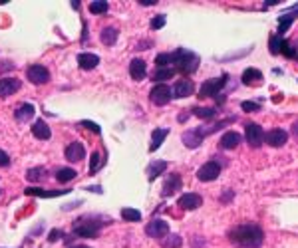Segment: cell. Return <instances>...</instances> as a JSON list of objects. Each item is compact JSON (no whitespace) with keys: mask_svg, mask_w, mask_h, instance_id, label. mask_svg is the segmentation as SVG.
<instances>
[{"mask_svg":"<svg viewBox=\"0 0 298 248\" xmlns=\"http://www.w3.org/2000/svg\"><path fill=\"white\" fill-rule=\"evenodd\" d=\"M201 141H203V133H201V129H191V131L183 133V143L189 147V149L199 147L201 145Z\"/></svg>","mask_w":298,"mask_h":248,"instance_id":"ac0fdd59","label":"cell"},{"mask_svg":"<svg viewBox=\"0 0 298 248\" xmlns=\"http://www.w3.org/2000/svg\"><path fill=\"white\" fill-rule=\"evenodd\" d=\"M100 40H102L105 46H114L116 42H118V30L111 28V26H107V28L102 30V34H100Z\"/></svg>","mask_w":298,"mask_h":248,"instance_id":"cb8c5ba5","label":"cell"},{"mask_svg":"<svg viewBox=\"0 0 298 248\" xmlns=\"http://www.w3.org/2000/svg\"><path fill=\"white\" fill-rule=\"evenodd\" d=\"M72 8H76V10L80 8V2H78V0H74V2H72Z\"/></svg>","mask_w":298,"mask_h":248,"instance_id":"f6af8a7d","label":"cell"},{"mask_svg":"<svg viewBox=\"0 0 298 248\" xmlns=\"http://www.w3.org/2000/svg\"><path fill=\"white\" fill-rule=\"evenodd\" d=\"M165 169H167V163H165V161H153V163L149 165V169H147L149 181L157 179V175H161V173H163Z\"/></svg>","mask_w":298,"mask_h":248,"instance_id":"484cf974","label":"cell"},{"mask_svg":"<svg viewBox=\"0 0 298 248\" xmlns=\"http://www.w3.org/2000/svg\"><path fill=\"white\" fill-rule=\"evenodd\" d=\"M145 233H147V236H151V238H163V236H167V233H169V224L161 219H155L145 226Z\"/></svg>","mask_w":298,"mask_h":248,"instance_id":"9c48e42d","label":"cell"},{"mask_svg":"<svg viewBox=\"0 0 298 248\" xmlns=\"http://www.w3.org/2000/svg\"><path fill=\"white\" fill-rule=\"evenodd\" d=\"M173 96L175 98H187V96H191L195 91V86L193 82H189V80H181V82H177L175 86H173Z\"/></svg>","mask_w":298,"mask_h":248,"instance_id":"2e32d148","label":"cell"},{"mask_svg":"<svg viewBox=\"0 0 298 248\" xmlns=\"http://www.w3.org/2000/svg\"><path fill=\"white\" fill-rule=\"evenodd\" d=\"M70 248H89V246H70Z\"/></svg>","mask_w":298,"mask_h":248,"instance_id":"bcb514c9","label":"cell"},{"mask_svg":"<svg viewBox=\"0 0 298 248\" xmlns=\"http://www.w3.org/2000/svg\"><path fill=\"white\" fill-rule=\"evenodd\" d=\"M219 173H221V165L217 163V161H209V163H205L199 171H197V179L199 181H215L217 177H219Z\"/></svg>","mask_w":298,"mask_h":248,"instance_id":"52a82bcc","label":"cell"},{"mask_svg":"<svg viewBox=\"0 0 298 248\" xmlns=\"http://www.w3.org/2000/svg\"><path fill=\"white\" fill-rule=\"evenodd\" d=\"M14 116L18 121H30L34 117V105L32 103H22L14 111Z\"/></svg>","mask_w":298,"mask_h":248,"instance_id":"44dd1931","label":"cell"},{"mask_svg":"<svg viewBox=\"0 0 298 248\" xmlns=\"http://www.w3.org/2000/svg\"><path fill=\"white\" fill-rule=\"evenodd\" d=\"M290 46H292V58L298 60V42L296 44H290Z\"/></svg>","mask_w":298,"mask_h":248,"instance_id":"7bdbcfd3","label":"cell"},{"mask_svg":"<svg viewBox=\"0 0 298 248\" xmlns=\"http://www.w3.org/2000/svg\"><path fill=\"white\" fill-rule=\"evenodd\" d=\"M155 64H157V68H169L173 64V54H159L155 58Z\"/></svg>","mask_w":298,"mask_h":248,"instance_id":"d6a6232c","label":"cell"},{"mask_svg":"<svg viewBox=\"0 0 298 248\" xmlns=\"http://www.w3.org/2000/svg\"><path fill=\"white\" fill-rule=\"evenodd\" d=\"M20 80L18 78H2L0 80V98H10L20 89Z\"/></svg>","mask_w":298,"mask_h":248,"instance_id":"8fae6325","label":"cell"},{"mask_svg":"<svg viewBox=\"0 0 298 248\" xmlns=\"http://www.w3.org/2000/svg\"><path fill=\"white\" fill-rule=\"evenodd\" d=\"M294 16H298V12H296V14H288V16H283V18H281V28H278V32H281V34H283L284 30H286L288 26H290V24H292Z\"/></svg>","mask_w":298,"mask_h":248,"instance_id":"d590c367","label":"cell"},{"mask_svg":"<svg viewBox=\"0 0 298 248\" xmlns=\"http://www.w3.org/2000/svg\"><path fill=\"white\" fill-rule=\"evenodd\" d=\"M179 189H181V177L171 175L163 185V197H169V195H173V193Z\"/></svg>","mask_w":298,"mask_h":248,"instance_id":"603a6c76","label":"cell"},{"mask_svg":"<svg viewBox=\"0 0 298 248\" xmlns=\"http://www.w3.org/2000/svg\"><path fill=\"white\" fill-rule=\"evenodd\" d=\"M26 78L30 80V84H34V86H42V84H46V82L50 80V72H48V68L42 66V64H34V66H30L28 68Z\"/></svg>","mask_w":298,"mask_h":248,"instance_id":"3957f363","label":"cell"},{"mask_svg":"<svg viewBox=\"0 0 298 248\" xmlns=\"http://www.w3.org/2000/svg\"><path fill=\"white\" fill-rule=\"evenodd\" d=\"M70 190H44V189H26L24 195H32V197H42V199H54V197H60V195H68Z\"/></svg>","mask_w":298,"mask_h":248,"instance_id":"ffe728a7","label":"cell"},{"mask_svg":"<svg viewBox=\"0 0 298 248\" xmlns=\"http://www.w3.org/2000/svg\"><path fill=\"white\" fill-rule=\"evenodd\" d=\"M139 4L141 6H151V4H157V2L155 0H139Z\"/></svg>","mask_w":298,"mask_h":248,"instance_id":"ee69618b","label":"cell"},{"mask_svg":"<svg viewBox=\"0 0 298 248\" xmlns=\"http://www.w3.org/2000/svg\"><path fill=\"white\" fill-rule=\"evenodd\" d=\"M193 113L197 117H201V119H213V117L217 116V111L213 107H195Z\"/></svg>","mask_w":298,"mask_h":248,"instance_id":"f546056e","label":"cell"},{"mask_svg":"<svg viewBox=\"0 0 298 248\" xmlns=\"http://www.w3.org/2000/svg\"><path fill=\"white\" fill-rule=\"evenodd\" d=\"M82 127H86V129H91L94 133H100V131H102L98 123H94V121H88V119H84V121H82Z\"/></svg>","mask_w":298,"mask_h":248,"instance_id":"ab89813d","label":"cell"},{"mask_svg":"<svg viewBox=\"0 0 298 248\" xmlns=\"http://www.w3.org/2000/svg\"><path fill=\"white\" fill-rule=\"evenodd\" d=\"M8 165H10V157H8V153L0 149V167H8Z\"/></svg>","mask_w":298,"mask_h":248,"instance_id":"60d3db41","label":"cell"},{"mask_svg":"<svg viewBox=\"0 0 298 248\" xmlns=\"http://www.w3.org/2000/svg\"><path fill=\"white\" fill-rule=\"evenodd\" d=\"M32 133H34V137H36V139H42V141H48V139L52 137L50 125L46 123L44 119H38V121H34V125H32Z\"/></svg>","mask_w":298,"mask_h":248,"instance_id":"5bb4252c","label":"cell"},{"mask_svg":"<svg viewBox=\"0 0 298 248\" xmlns=\"http://www.w3.org/2000/svg\"><path fill=\"white\" fill-rule=\"evenodd\" d=\"M145 73H147V70H145V62H143L141 58H134L132 62H129V75L134 78L135 82L143 80Z\"/></svg>","mask_w":298,"mask_h":248,"instance_id":"4fadbf2b","label":"cell"},{"mask_svg":"<svg viewBox=\"0 0 298 248\" xmlns=\"http://www.w3.org/2000/svg\"><path fill=\"white\" fill-rule=\"evenodd\" d=\"M74 179H76V171L70 169V167H62V169L56 171V181H60V183H70Z\"/></svg>","mask_w":298,"mask_h":248,"instance_id":"83f0119b","label":"cell"},{"mask_svg":"<svg viewBox=\"0 0 298 248\" xmlns=\"http://www.w3.org/2000/svg\"><path fill=\"white\" fill-rule=\"evenodd\" d=\"M203 204V199L197 195V193H187V195H181L179 199V206L185 208V211H195Z\"/></svg>","mask_w":298,"mask_h":248,"instance_id":"7c38bea8","label":"cell"},{"mask_svg":"<svg viewBox=\"0 0 298 248\" xmlns=\"http://www.w3.org/2000/svg\"><path fill=\"white\" fill-rule=\"evenodd\" d=\"M26 177H28L30 181H40L42 177H46V169H30Z\"/></svg>","mask_w":298,"mask_h":248,"instance_id":"e575fe53","label":"cell"},{"mask_svg":"<svg viewBox=\"0 0 298 248\" xmlns=\"http://www.w3.org/2000/svg\"><path fill=\"white\" fill-rule=\"evenodd\" d=\"M286 139H288V133L284 131V129H281V127L270 129V131L265 133V141L270 147H283L286 143Z\"/></svg>","mask_w":298,"mask_h":248,"instance_id":"30bf717a","label":"cell"},{"mask_svg":"<svg viewBox=\"0 0 298 248\" xmlns=\"http://www.w3.org/2000/svg\"><path fill=\"white\" fill-rule=\"evenodd\" d=\"M225 82H227V75H223V78H211V80H207V82L201 86L199 98H211V96H217V93L225 88Z\"/></svg>","mask_w":298,"mask_h":248,"instance_id":"5b68a950","label":"cell"},{"mask_svg":"<svg viewBox=\"0 0 298 248\" xmlns=\"http://www.w3.org/2000/svg\"><path fill=\"white\" fill-rule=\"evenodd\" d=\"M229 238L238 248H260L265 234L258 224H240L229 233Z\"/></svg>","mask_w":298,"mask_h":248,"instance_id":"6da1fadb","label":"cell"},{"mask_svg":"<svg viewBox=\"0 0 298 248\" xmlns=\"http://www.w3.org/2000/svg\"><path fill=\"white\" fill-rule=\"evenodd\" d=\"M78 64L82 70H94L98 64H100V58L96 54H89V52H82L78 54Z\"/></svg>","mask_w":298,"mask_h":248,"instance_id":"e0dca14e","label":"cell"},{"mask_svg":"<svg viewBox=\"0 0 298 248\" xmlns=\"http://www.w3.org/2000/svg\"><path fill=\"white\" fill-rule=\"evenodd\" d=\"M171 98H173V91L165 84H157L155 88L151 89V93H149V100L155 105H167V103L171 102Z\"/></svg>","mask_w":298,"mask_h":248,"instance_id":"277c9868","label":"cell"},{"mask_svg":"<svg viewBox=\"0 0 298 248\" xmlns=\"http://www.w3.org/2000/svg\"><path fill=\"white\" fill-rule=\"evenodd\" d=\"M60 236H62V233H60V231H52V233H50V238H48V242H54V240H56V238H60Z\"/></svg>","mask_w":298,"mask_h":248,"instance_id":"b9f144b4","label":"cell"},{"mask_svg":"<svg viewBox=\"0 0 298 248\" xmlns=\"http://www.w3.org/2000/svg\"><path fill=\"white\" fill-rule=\"evenodd\" d=\"M245 133H247V141H249V145L251 147H260L263 145V141H265V131H263V127L258 125V123H249L247 125V129H245Z\"/></svg>","mask_w":298,"mask_h":248,"instance_id":"ba28073f","label":"cell"},{"mask_svg":"<svg viewBox=\"0 0 298 248\" xmlns=\"http://www.w3.org/2000/svg\"><path fill=\"white\" fill-rule=\"evenodd\" d=\"M284 38L283 36H272L270 42H268V48H270V54H281V48H283Z\"/></svg>","mask_w":298,"mask_h":248,"instance_id":"1f68e13d","label":"cell"},{"mask_svg":"<svg viewBox=\"0 0 298 248\" xmlns=\"http://www.w3.org/2000/svg\"><path fill=\"white\" fill-rule=\"evenodd\" d=\"M163 26H165V16L163 14L155 16V18L151 20V28L153 30H159V28H163Z\"/></svg>","mask_w":298,"mask_h":248,"instance_id":"74e56055","label":"cell"},{"mask_svg":"<svg viewBox=\"0 0 298 248\" xmlns=\"http://www.w3.org/2000/svg\"><path fill=\"white\" fill-rule=\"evenodd\" d=\"M294 129H296V131H294V133H296V135H298V123H296V125H294Z\"/></svg>","mask_w":298,"mask_h":248,"instance_id":"7dc6e473","label":"cell"},{"mask_svg":"<svg viewBox=\"0 0 298 248\" xmlns=\"http://www.w3.org/2000/svg\"><path fill=\"white\" fill-rule=\"evenodd\" d=\"M100 165H102V163H100V153H94V155H91V165H89V173L94 175V173L100 169Z\"/></svg>","mask_w":298,"mask_h":248,"instance_id":"8d00e7d4","label":"cell"},{"mask_svg":"<svg viewBox=\"0 0 298 248\" xmlns=\"http://www.w3.org/2000/svg\"><path fill=\"white\" fill-rule=\"evenodd\" d=\"M260 80H263V73L258 72V70H254V68H247L243 72V78H240V82L245 86H253L254 82H260Z\"/></svg>","mask_w":298,"mask_h":248,"instance_id":"7402d4cb","label":"cell"},{"mask_svg":"<svg viewBox=\"0 0 298 248\" xmlns=\"http://www.w3.org/2000/svg\"><path fill=\"white\" fill-rule=\"evenodd\" d=\"M173 75H175V70H173V68H157L155 73H153V82L163 84L167 80H171Z\"/></svg>","mask_w":298,"mask_h":248,"instance_id":"d4e9b609","label":"cell"},{"mask_svg":"<svg viewBox=\"0 0 298 248\" xmlns=\"http://www.w3.org/2000/svg\"><path fill=\"white\" fill-rule=\"evenodd\" d=\"M258 109H260V105H258V103L243 102V111H247V113H251V111H258Z\"/></svg>","mask_w":298,"mask_h":248,"instance_id":"f35d334b","label":"cell"},{"mask_svg":"<svg viewBox=\"0 0 298 248\" xmlns=\"http://www.w3.org/2000/svg\"><path fill=\"white\" fill-rule=\"evenodd\" d=\"M173 64H175L177 72L193 73L199 68V56L189 50H177V52H173Z\"/></svg>","mask_w":298,"mask_h":248,"instance_id":"7a4b0ae2","label":"cell"},{"mask_svg":"<svg viewBox=\"0 0 298 248\" xmlns=\"http://www.w3.org/2000/svg\"><path fill=\"white\" fill-rule=\"evenodd\" d=\"M167 133H169V129H155L153 135H151V147H149V151H157L159 145L163 143V139L167 137Z\"/></svg>","mask_w":298,"mask_h":248,"instance_id":"4316f807","label":"cell"},{"mask_svg":"<svg viewBox=\"0 0 298 248\" xmlns=\"http://www.w3.org/2000/svg\"><path fill=\"white\" fill-rule=\"evenodd\" d=\"M238 145H240V135L237 131H227L221 137V141H219V147L221 149H235Z\"/></svg>","mask_w":298,"mask_h":248,"instance_id":"d6986e66","label":"cell"},{"mask_svg":"<svg viewBox=\"0 0 298 248\" xmlns=\"http://www.w3.org/2000/svg\"><path fill=\"white\" fill-rule=\"evenodd\" d=\"M89 12H91V14H104V12H107V2H105V0H96V2H91V4H89Z\"/></svg>","mask_w":298,"mask_h":248,"instance_id":"4dcf8cb0","label":"cell"},{"mask_svg":"<svg viewBox=\"0 0 298 248\" xmlns=\"http://www.w3.org/2000/svg\"><path fill=\"white\" fill-rule=\"evenodd\" d=\"M66 159L72 161V163H76V161H82L84 157H86V149H84V145L82 143H70V145L66 147Z\"/></svg>","mask_w":298,"mask_h":248,"instance_id":"9a60e30c","label":"cell"},{"mask_svg":"<svg viewBox=\"0 0 298 248\" xmlns=\"http://www.w3.org/2000/svg\"><path fill=\"white\" fill-rule=\"evenodd\" d=\"M121 219L129 220V222H137L141 220V213L135 208H121Z\"/></svg>","mask_w":298,"mask_h":248,"instance_id":"f1b7e54d","label":"cell"},{"mask_svg":"<svg viewBox=\"0 0 298 248\" xmlns=\"http://www.w3.org/2000/svg\"><path fill=\"white\" fill-rule=\"evenodd\" d=\"M74 233L78 236H84V238H91V236H98L100 233V224L91 219H82L74 226Z\"/></svg>","mask_w":298,"mask_h":248,"instance_id":"8992f818","label":"cell"},{"mask_svg":"<svg viewBox=\"0 0 298 248\" xmlns=\"http://www.w3.org/2000/svg\"><path fill=\"white\" fill-rule=\"evenodd\" d=\"M181 242H183V240H181V236H177V234H171V236H167V238H165L161 244H163V248H179L181 246Z\"/></svg>","mask_w":298,"mask_h":248,"instance_id":"836d02e7","label":"cell"}]
</instances>
